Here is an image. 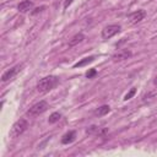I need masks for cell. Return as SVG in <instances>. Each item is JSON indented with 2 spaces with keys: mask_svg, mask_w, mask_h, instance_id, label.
<instances>
[{
  "mask_svg": "<svg viewBox=\"0 0 157 157\" xmlns=\"http://www.w3.org/2000/svg\"><path fill=\"white\" fill-rule=\"evenodd\" d=\"M58 83V78L55 76H45L40 78L37 83V91L40 93H47L53 90Z\"/></svg>",
  "mask_w": 157,
  "mask_h": 157,
  "instance_id": "obj_1",
  "label": "cell"
},
{
  "mask_svg": "<svg viewBox=\"0 0 157 157\" xmlns=\"http://www.w3.org/2000/svg\"><path fill=\"white\" fill-rule=\"evenodd\" d=\"M27 128H28V121H27L26 119H20V120H17V121L12 125V128H11L9 135H10L11 139H16V137H18L20 135H22V134L27 130Z\"/></svg>",
  "mask_w": 157,
  "mask_h": 157,
  "instance_id": "obj_2",
  "label": "cell"
},
{
  "mask_svg": "<svg viewBox=\"0 0 157 157\" xmlns=\"http://www.w3.org/2000/svg\"><path fill=\"white\" fill-rule=\"evenodd\" d=\"M49 108V105H48V103L45 102V101H39L38 103H36V104H33L28 110H27V117H29V118H34V117H38V115H40L42 113H44L47 109Z\"/></svg>",
  "mask_w": 157,
  "mask_h": 157,
  "instance_id": "obj_3",
  "label": "cell"
},
{
  "mask_svg": "<svg viewBox=\"0 0 157 157\" xmlns=\"http://www.w3.org/2000/svg\"><path fill=\"white\" fill-rule=\"evenodd\" d=\"M121 31V27L119 25H108L102 29V38L104 39H109L113 36L118 34Z\"/></svg>",
  "mask_w": 157,
  "mask_h": 157,
  "instance_id": "obj_4",
  "label": "cell"
},
{
  "mask_svg": "<svg viewBox=\"0 0 157 157\" xmlns=\"http://www.w3.org/2000/svg\"><path fill=\"white\" fill-rule=\"evenodd\" d=\"M21 69H22V65H15L13 67L9 69L7 71H5V72L2 74L1 81H2V82H6V81H9V80H12V78L17 75V72L21 71Z\"/></svg>",
  "mask_w": 157,
  "mask_h": 157,
  "instance_id": "obj_5",
  "label": "cell"
},
{
  "mask_svg": "<svg viewBox=\"0 0 157 157\" xmlns=\"http://www.w3.org/2000/svg\"><path fill=\"white\" fill-rule=\"evenodd\" d=\"M145 17H146V11L145 10H137V11H134L129 15V20H130L131 23H139Z\"/></svg>",
  "mask_w": 157,
  "mask_h": 157,
  "instance_id": "obj_6",
  "label": "cell"
},
{
  "mask_svg": "<svg viewBox=\"0 0 157 157\" xmlns=\"http://www.w3.org/2000/svg\"><path fill=\"white\" fill-rule=\"evenodd\" d=\"M86 132L90 134V135H99V136H104L108 130L107 129H103V128H99L97 125H91L86 129Z\"/></svg>",
  "mask_w": 157,
  "mask_h": 157,
  "instance_id": "obj_7",
  "label": "cell"
},
{
  "mask_svg": "<svg viewBox=\"0 0 157 157\" xmlns=\"http://www.w3.org/2000/svg\"><path fill=\"white\" fill-rule=\"evenodd\" d=\"M131 54H132V53H131L129 49H121V50H119L118 53H115L112 58H113L114 61H121V60H125V59L130 58Z\"/></svg>",
  "mask_w": 157,
  "mask_h": 157,
  "instance_id": "obj_8",
  "label": "cell"
},
{
  "mask_svg": "<svg viewBox=\"0 0 157 157\" xmlns=\"http://www.w3.org/2000/svg\"><path fill=\"white\" fill-rule=\"evenodd\" d=\"M32 7H33V1H32V0H23V1H21V2L18 4V6H17L18 11L22 12V13L28 12L29 10H32Z\"/></svg>",
  "mask_w": 157,
  "mask_h": 157,
  "instance_id": "obj_9",
  "label": "cell"
},
{
  "mask_svg": "<svg viewBox=\"0 0 157 157\" xmlns=\"http://www.w3.org/2000/svg\"><path fill=\"white\" fill-rule=\"evenodd\" d=\"M75 137H76V132L72 130V131H69V132H66L63 137H61V144H64V145H67V144H71L74 140H75Z\"/></svg>",
  "mask_w": 157,
  "mask_h": 157,
  "instance_id": "obj_10",
  "label": "cell"
},
{
  "mask_svg": "<svg viewBox=\"0 0 157 157\" xmlns=\"http://www.w3.org/2000/svg\"><path fill=\"white\" fill-rule=\"evenodd\" d=\"M83 39H85V36H83L82 33H77V34H75V36L69 40V45H70V47H74V45H76V44H78V43H81Z\"/></svg>",
  "mask_w": 157,
  "mask_h": 157,
  "instance_id": "obj_11",
  "label": "cell"
},
{
  "mask_svg": "<svg viewBox=\"0 0 157 157\" xmlns=\"http://www.w3.org/2000/svg\"><path fill=\"white\" fill-rule=\"evenodd\" d=\"M94 56H87V58H83V59H81L80 61H77L75 65H74V67H81V66H85V65H88V64H91L92 61H94Z\"/></svg>",
  "mask_w": 157,
  "mask_h": 157,
  "instance_id": "obj_12",
  "label": "cell"
},
{
  "mask_svg": "<svg viewBox=\"0 0 157 157\" xmlns=\"http://www.w3.org/2000/svg\"><path fill=\"white\" fill-rule=\"evenodd\" d=\"M109 112H110V107H109V105H107V104H104V105L99 107L98 109H96L94 114H96V115H98V117H103V115L108 114Z\"/></svg>",
  "mask_w": 157,
  "mask_h": 157,
  "instance_id": "obj_13",
  "label": "cell"
},
{
  "mask_svg": "<svg viewBox=\"0 0 157 157\" xmlns=\"http://www.w3.org/2000/svg\"><path fill=\"white\" fill-rule=\"evenodd\" d=\"M60 118H61V114H60L59 112H54V113H52V114L49 115L48 121H49V124H54V123L59 121V120H60Z\"/></svg>",
  "mask_w": 157,
  "mask_h": 157,
  "instance_id": "obj_14",
  "label": "cell"
},
{
  "mask_svg": "<svg viewBox=\"0 0 157 157\" xmlns=\"http://www.w3.org/2000/svg\"><path fill=\"white\" fill-rule=\"evenodd\" d=\"M96 75H97L96 69H90V70L86 72V77H87V78H92V77H94Z\"/></svg>",
  "mask_w": 157,
  "mask_h": 157,
  "instance_id": "obj_15",
  "label": "cell"
},
{
  "mask_svg": "<svg viewBox=\"0 0 157 157\" xmlns=\"http://www.w3.org/2000/svg\"><path fill=\"white\" fill-rule=\"evenodd\" d=\"M135 93H136V88H131V90H130V91H129V92L125 94V97H124V101H128V99H130V98H131V97H132Z\"/></svg>",
  "mask_w": 157,
  "mask_h": 157,
  "instance_id": "obj_16",
  "label": "cell"
},
{
  "mask_svg": "<svg viewBox=\"0 0 157 157\" xmlns=\"http://www.w3.org/2000/svg\"><path fill=\"white\" fill-rule=\"evenodd\" d=\"M44 9H45V6H40V7H37V9H34V11H32V15H36V13L40 12L42 10H44Z\"/></svg>",
  "mask_w": 157,
  "mask_h": 157,
  "instance_id": "obj_17",
  "label": "cell"
},
{
  "mask_svg": "<svg viewBox=\"0 0 157 157\" xmlns=\"http://www.w3.org/2000/svg\"><path fill=\"white\" fill-rule=\"evenodd\" d=\"M72 1H74V0H65V1H64V9H67V7L72 4Z\"/></svg>",
  "mask_w": 157,
  "mask_h": 157,
  "instance_id": "obj_18",
  "label": "cell"
},
{
  "mask_svg": "<svg viewBox=\"0 0 157 157\" xmlns=\"http://www.w3.org/2000/svg\"><path fill=\"white\" fill-rule=\"evenodd\" d=\"M153 83H155V85H156V86H157V77H156V78H155V81H153Z\"/></svg>",
  "mask_w": 157,
  "mask_h": 157,
  "instance_id": "obj_19",
  "label": "cell"
}]
</instances>
